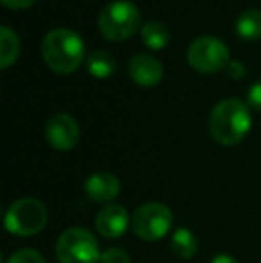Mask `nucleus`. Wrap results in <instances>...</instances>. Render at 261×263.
<instances>
[{
	"label": "nucleus",
	"instance_id": "1",
	"mask_svg": "<svg viewBox=\"0 0 261 263\" xmlns=\"http://www.w3.org/2000/svg\"><path fill=\"white\" fill-rule=\"evenodd\" d=\"M251 127V109L240 99H226L209 113V135L220 145H238L245 140Z\"/></svg>",
	"mask_w": 261,
	"mask_h": 263
},
{
	"label": "nucleus",
	"instance_id": "2",
	"mask_svg": "<svg viewBox=\"0 0 261 263\" xmlns=\"http://www.w3.org/2000/svg\"><path fill=\"white\" fill-rule=\"evenodd\" d=\"M42 55L52 72L72 73L81 66L86 55L84 42L70 29H52L42 42Z\"/></svg>",
	"mask_w": 261,
	"mask_h": 263
},
{
	"label": "nucleus",
	"instance_id": "3",
	"mask_svg": "<svg viewBox=\"0 0 261 263\" xmlns=\"http://www.w3.org/2000/svg\"><path fill=\"white\" fill-rule=\"evenodd\" d=\"M98 31L109 42H124L138 32L142 25L139 9L129 0L111 2L98 14Z\"/></svg>",
	"mask_w": 261,
	"mask_h": 263
},
{
	"label": "nucleus",
	"instance_id": "4",
	"mask_svg": "<svg viewBox=\"0 0 261 263\" xmlns=\"http://www.w3.org/2000/svg\"><path fill=\"white\" fill-rule=\"evenodd\" d=\"M56 256L59 263H101V247L93 233L70 228L57 238Z\"/></svg>",
	"mask_w": 261,
	"mask_h": 263
},
{
	"label": "nucleus",
	"instance_id": "5",
	"mask_svg": "<svg viewBox=\"0 0 261 263\" xmlns=\"http://www.w3.org/2000/svg\"><path fill=\"white\" fill-rule=\"evenodd\" d=\"M47 208L32 197L14 201L6 213V229L16 236H34L47 226Z\"/></svg>",
	"mask_w": 261,
	"mask_h": 263
},
{
	"label": "nucleus",
	"instance_id": "6",
	"mask_svg": "<svg viewBox=\"0 0 261 263\" xmlns=\"http://www.w3.org/2000/svg\"><path fill=\"white\" fill-rule=\"evenodd\" d=\"M172 224H174V213L163 202H145L131 217L132 231L145 242H156L167 236Z\"/></svg>",
	"mask_w": 261,
	"mask_h": 263
},
{
	"label": "nucleus",
	"instance_id": "7",
	"mask_svg": "<svg viewBox=\"0 0 261 263\" xmlns=\"http://www.w3.org/2000/svg\"><path fill=\"white\" fill-rule=\"evenodd\" d=\"M188 63L195 72L200 73L220 72L231 63L229 49L222 40L213 36H200L190 43Z\"/></svg>",
	"mask_w": 261,
	"mask_h": 263
},
{
	"label": "nucleus",
	"instance_id": "8",
	"mask_svg": "<svg viewBox=\"0 0 261 263\" xmlns=\"http://www.w3.org/2000/svg\"><path fill=\"white\" fill-rule=\"evenodd\" d=\"M79 125L75 118L66 113H57L50 117V120L45 125L47 142L56 151H70L79 142Z\"/></svg>",
	"mask_w": 261,
	"mask_h": 263
},
{
	"label": "nucleus",
	"instance_id": "9",
	"mask_svg": "<svg viewBox=\"0 0 261 263\" xmlns=\"http://www.w3.org/2000/svg\"><path fill=\"white\" fill-rule=\"evenodd\" d=\"M129 213L122 204H106L97 213L95 228L101 233V236L108 240H115L124 236V233L129 228Z\"/></svg>",
	"mask_w": 261,
	"mask_h": 263
},
{
	"label": "nucleus",
	"instance_id": "10",
	"mask_svg": "<svg viewBox=\"0 0 261 263\" xmlns=\"http://www.w3.org/2000/svg\"><path fill=\"white\" fill-rule=\"evenodd\" d=\"M129 76L138 86L152 88L163 79V65L150 54H136L129 61Z\"/></svg>",
	"mask_w": 261,
	"mask_h": 263
},
{
	"label": "nucleus",
	"instance_id": "11",
	"mask_svg": "<svg viewBox=\"0 0 261 263\" xmlns=\"http://www.w3.org/2000/svg\"><path fill=\"white\" fill-rule=\"evenodd\" d=\"M88 197L95 202H111L120 194V181L111 172H95L84 181Z\"/></svg>",
	"mask_w": 261,
	"mask_h": 263
},
{
	"label": "nucleus",
	"instance_id": "12",
	"mask_svg": "<svg viewBox=\"0 0 261 263\" xmlns=\"http://www.w3.org/2000/svg\"><path fill=\"white\" fill-rule=\"evenodd\" d=\"M170 249L181 260H192L198 249L197 236L193 235L192 229H186V228L177 229L170 238Z\"/></svg>",
	"mask_w": 261,
	"mask_h": 263
},
{
	"label": "nucleus",
	"instance_id": "13",
	"mask_svg": "<svg viewBox=\"0 0 261 263\" xmlns=\"http://www.w3.org/2000/svg\"><path fill=\"white\" fill-rule=\"evenodd\" d=\"M20 54V38L18 34L7 25L0 29V66L4 70L9 68Z\"/></svg>",
	"mask_w": 261,
	"mask_h": 263
},
{
	"label": "nucleus",
	"instance_id": "14",
	"mask_svg": "<svg viewBox=\"0 0 261 263\" xmlns=\"http://www.w3.org/2000/svg\"><path fill=\"white\" fill-rule=\"evenodd\" d=\"M86 68L97 79H106L116 70V61L108 50H95L86 58Z\"/></svg>",
	"mask_w": 261,
	"mask_h": 263
},
{
	"label": "nucleus",
	"instance_id": "15",
	"mask_svg": "<svg viewBox=\"0 0 261 263\" xmlns=\"http://www.w3.org/2000/svg\"><path fill=\"white\" fill-rule=\"evenodd\" d=\"M236 32L245 42H256L261 38V11L247 9L236 22Z\"/></svg>",
	"mask_w": 261,
	"mask_h": 263
},
{
	"label": "nucleus",
	"instance_id": "16",
	"mask_svg": "<svg viewBox=\"0 0 261 263\" xmlns=\"http://www.w3.org/2000/svg\"><path fill=\"white\" fill-rule=\"evenodd\" d=\"M170 31L165 24L161 22H149L143 25L142 29V40L149 49L152 50H161L170 43Z\"/></svg>",
	"mask_w": 261,
	"mask_h": 263
},
{
	"label": "nucleus",
	"instance_id": "17",
	"mask_svg": "<svg viewBox=\"0 0 261 263\" xmlns=\"http://www.w3.org/2000/svg\"><path fill=\"white\" fill-rule=\"evenodd\" d=\"M6 263H47L45 258L34 249H20L9 256Z\"/></svg>",
	"mask_w": 261,
	"mask_h": 263
},
{
	"label": "nucleus",
	"instance_id": "18",
	"mask_svg": "<svg viewBox=\"0 0 261 263\" xmlns=\"http://www.w3.org/2000/svg\"><path fill=\"white\" fill-rule=\"evenodd\" d=\"M101 263H131V256L127 251L120 247H108L106 251H102Z\"/></svg>",
	"mask_w": 261,
	"mask_h": 263
},
{
	"label": "nucleus",
	"instance_id": "19",
	"mask_svg": "<svg viewBox=\"0 0 261 263\" xmlns=\"http://www.w3.org/2000/svg\"><path fill=\"white\" fill-rule=\"evenodd\" d=\"M247 104L256 111H261V81H256L247 93Z\"/></svg>",
	"mask_w": 261,
	"mask_h": 263
},
{
	"label": "nucleus",
	"instance_id": "20",
	"mask_svg": "<svg viewBox=\"0 0 261 263\" xmlns=\"http://www.w3.org/2000/svg\"><path fill=\"white\" fill-rule=\"evenodd\" d=\"M227 72H229V76L233 77V79H240V77L245 76V65L240 61H231L229 65H227Z\"/></svg>",
	"mask_w": 261,
	"mask_h": 263
},
{
	"label": "nucleus",
	"instance_id": "21",
	"mask_svg": "<svg viewBox=\"0 0 261 263\" xmlns=\"http://www.w3.org/2000/svg\"><path fill=\"white\" fill-rule=\"evenodd\" d=\"M0 2L6 7H9V9H27L36 0H0Z\"/></svg>",
	"mask_w": 261,
	"mask_h": 263
},
{
	"label": "nucleus",
	"instance_id": "22",
	"mask_svg": "<svg viewBox=\"0 0 261 263\" xmlns=\"http://www.w3.org/2000/svg\"><path fill=\"white\" fill-rule=\"evenodd\" d=\"M211 263H240V261H238L236 258L229 256V254H218V256L213 258Z\"/></svg>",
	"mask_w": 261,
	"mask_h": 263
}]
</instances>
